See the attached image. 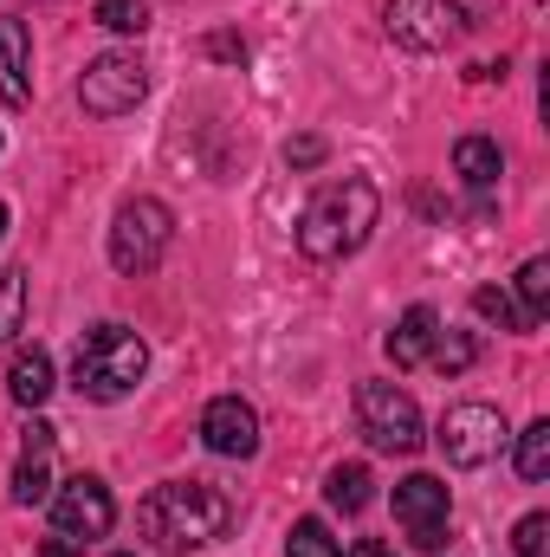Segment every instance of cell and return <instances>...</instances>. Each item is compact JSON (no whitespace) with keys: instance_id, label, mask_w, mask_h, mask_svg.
<instances>
[{"instance_id":"obj_19","label":"cell","mask_w":550,"mask_h":557,"mask_svg":"<svg viewBox=\"0 0 550 557\" xmlns=\"http://www.w3.org/2000/svg\"><path fill=\"white\" fill-rule=\"evenodd\" d=\"M473 311H479V318H492L499 331H532V318L518 311V298H512V292H499V285H479V292H473Z\"/></svg>"},{"instance_id":"obj_2","label":"cell","mask_w":550,"mask_h":557,"mask_svg":"<svg viewBox=\"0 0 550 557\" xmlns=\"http://www.w3.org/2000/svg\"><path fill=\"white\" fill-rule=\"evenodd\" d=\"M142 525L162 552H182V545H221L234 532V499L208 480H168L142 499Z\"/></svg>"},{"instance_id":"obj_8","label":"cell","mask_w":550,"mask_h":557,"mask_svg":"<svg viewBox=\"0 0 550 557\" xmlns=\"http://www.w3.org/2000/svg\"><path fill=\"white\" fill-rule=\"evenodd\" d=\"M142 91H149V65H142L137 52H98V59L85 65V78H78V104H85L91 117H124V111H137Z\"/></svg>"},{"instance_id":"obj_31","label":"cell","mask_w":550,"mask_h":557,"mask_svg":"<svg viewBox=\"0 0 550 557\" xmlns=\"http://www.w3.org/2000/svg\"><path fill=\"white\" fill-rule=\"evenodd\" d=\"M111 557H137V552H111Z\"/></svg>"},{"instance_id":"obj_29","label":"cell","mask_w":550,"mask_h":557,"mask_svg":"<svg viewBox=\"0 0 550 557\" xmlns=\"http://www.w3.org/2000/svg\"><path fill=\"white\" fill-rule=\"evenodd\" d=\"M350 557H396V552H389L383 539H357V545H350Z\"/></svg>"},{"instance_id":"obj_7","label":"cell","mask_w":550,"mask_h":557,"mask_svg":"<svg viewBox=\"0 0 550 557\" xmlns=\"http://www.w3.org/2000/svg\"><path fill=\"white\" fill-rule=\"evenodd\" d=\"M357 428L376 454H414L427 434H421V409H414L409 389L396 383H363L357 389Z\"/></svg>"},{"instance_id":"obj_16","label":"cell","mask_w":550,"mask_h":557,"mask_svg":"<svg viewBox=\"0 0 550 557\" xmlns=\"http://www.w3.org/2000/svg\"><path fill=\"white\" fill-rule=\"evenodd\" d=\"M453 175H460L466 188H492V182L505 175V149L492 137H460L453 143Z\"/></svg>"},{"instance_id":"obj_15","label":"cell","mask_w":550,"mask_h":557,"mask_svg":"<svg viewBox=\"0 0 550 557\" xmlns=\"http://www.w3.org/2000/svg\"><path fill=\"white\" fill-rule=\"evenodd\" d=\"M52 389H59V383H52V357H46L39 344L13 350V363H7V396H13L20 409H39Z\"/></svg>"},{"instance_id":"obj_12","label":"cell","mask_w":550,"mask_h":557,"mask_svg":"<svg viewBox=\"0 0 550 557\" xmlns=\"http://www.w3.org/2000/svg\"><path fill=\"white\" fill-rule=\"evenodd\" d=\"M46 499H52V428L33 421L13 467V506H46Z\"/></svg>"},{"instance_id":"obj_5","label":"cell","mask_w":550,"mask_h":557,"mask_svg":"<svg viewBox=\"0 0 550 557\" xmlns=\"http://www.w3.org/2000/svg\"><path fill=\"white\" fill-rule=\"evenodd\" d=\"M168 240H175V214H168L155 195H137V201H124L117 221H111V267L124 278L155 273L162 253H168Z\"/></svg>"},{"instance_id":"obj_23","label":"cell","mask_w":550,"mask_h":557,"mask_svg":"<svg viewBox=\"0 0 550 557\" xmlns=\"http://www.w3.org/2000/svg\"><path fill=\"white\" fill-rule=\"evenodd\" d=\"M20 318H26V278L7 273V278H0V350L20 337Z\"/></svg>"},{"instance_id":"obj_25","label":"cell","mask_w":550,"mask_h":557,"mask_svg":"<svg viewBox=\"0 0 550 557\" xmlns=\"http://www.w3.org/2000/svg\"><path fill=\"white\" fill-rule=\"evenodd\" d=\"M512 545H518V557H550V519L545 512H525L518 532H512Z\"/></svg>"},{"instance_id":"obj_18","label":"cell","mask_w":550,"mask_h":557,"mask_svg":"<svg viewBox=\"0 0 550 557\" xmlns=\"http://www.w3.org/2000/svg\"><path fill=\"white\" fill-rule=\"evenodd\" d=\"M512 285H518V311H525V318H532V331H538V324H545V311H550V260H525Z\"/></svg>"},{"instance_id":"obj_10","label":"cell","mask_w":550,"mask_h":557,"mask_svg":"<svg viewBox=\"0 0 550 557\" xmlns=\"http://www.w3.org/2000/svg\"><path fill=\"white\" fill-rule=\"evenodd\" d=\"M447 480H434V473H409L402 486H396V519H402V532H409V545L421 552H440L447 545Z\"/></svg>"},{"instance_id":"obj_9","label":"cell","mask_w":550,"mask_h":557,"mask_svg":"<svg viewBox=\"0 0 550 557\" xmlns=\"http://www.w3.org/2000/svg\"><path fill=\"white\" fill-rule=\"evenodd\" d=\"M46 506H52V525L65 539H78V545H91V539H104L117 525V499H111V486L98 473H72L65 486H52Z\"/></svg>"},{"instance_id":"obj_30","label":"cell","mask_w":550,"mask_h":557,"mask_svg":"<svg viewBox=\"0 0 550 557\" xmlns=\"http://www.w3.org/2000/svg\"><path fill=\"white\" fill-rule=\"evenodd\" d=\"M0 234H7V201H0Z\"/></svg>"},{"instance_id":"obj_17","label":"cell","mask_w":550,"mask_h":557,"mask_svg":"<svg viewBox=\"0 0 550 557\" xmlns=\"http://www.w3.org/2000/svg\"><path fill=\"white\" fill-rule=\"evenodd\" d=\"M324 499H330L337 512H363V506L376 499V480H370V467H363V460H350V467H330V473H324Z\"/></svg>"},{"instance_id":"obj_27","label":"cell","mask_w":550,"mask_h":557,"mask_svg":"<svg viewBox=\"0 0 550 557\" xmlns=\"http://www.w3.org/2000/svg\"><path fill=\"white\" fill-rule=\"evenodd\" d=\"M208 52H214V59H247V39H234V33H214V39H208Z\"/></svg>"},{"instance_id":"obj_26","label":"cell","mask_w":550,"mask_h":557,"mask_svg":"<svg viewBox=\"0 0 550 557\" xmlns=\"http://www.w3.org/2000/svg\"><path fill=\"white\" fill-rule=\"evenodd\" d=\"M285 162H291V169H317V162H324V137H291L285 143Z\"/></svg>"},{"instance_id":"obj_21","label":"cell","mask_w":550,"mask_h":557,"mask_svg":"<svg viewBox=\"0 0 550 557\" xmlns=\"http://www.w3.org/2000/svg\"><path fill=\"white\" fill-rule=\"evenodd\" d=\"M285 557H343V545L330 539V525H324V519H298V525H291V539H285Z\"/></svg>"},{"instance_id":"obj_3","label":"cell","mask_w":550,"mask_h":557,"mask_svg":"<svg viewBox=\"0 0 550 557\" xmlns=\"http://www.w3.org/2000/svg\"><path fill=\"white\" fill-rule=\"evenodd\" d=\"M149 370V344H142L130 324H98L85 331L78 357H72V389L85 403H124Z\"/></svg>"},{"instance_id":"obj_20","label":"cell","mask_w":550,"mask_h":557,"mask_svg":"<svg viewBox=\"0 0 550 557\" xmlns=\"http://www.w3.org/2000/svg\"><path fill=\"white\" fill-rule=\"evenodd\" d=\"M518 473L538 486V480H550V421H532L525 434H518Z\"/></svg>"},{"instance_id":"obj_11","label":"cell","mask_w":550,"mask_h":557,"mask_svg":"<svg viewBox=\"0 0 550 557\" xmlns=\"http://www.w3.org/2000/svg\"><path fill=\"white\" fill-rule=\"evenodd\" d=\"M201 441H208L221 460H253V454H260V416H253V403L214 396L208 416H201Z\"/></svg>"},{"instance_id":"obj_28","label":"cell","mask_w":550,"mask_h":557,"mask_svg":"<svg viewBox=\"0 0 550 557\" xmlns=\"http://www.w3.org/2000/svg\"><path fill=\"white\" fill-rule=\"evenodd\" d=\"M78 552H85V545H78V539H65V532H59L52 545H39V557H78Z\"/></svg>"},{"instance_id":"obj_24","label":"cell","mask_w":550,"mask_h":557,"mask_svg":"<svg viewBox=\"0 0 550 557\" xmlns=\"http://www.w3.org/2000/svg\"><path fill=\"white\" fill-rule=\"evenodd\" d=\"M98 26L104 33H142L149 26V0H98Z\"/></svg>"},{"instance_id":"obj_14","label":"cell","mask_w":550,"mask_h":557,"mask_svg":"<svg viewBox=\"0 0 550 557\" xmlns=\"http://www.w3.org/2000/svg\"><path fill=\"white\" fill-rule=\"evenodd\" d=\"M434 337H440V318H434V305H409V311H402V324L389 331V357H396V370L427 363V357H434Z\"/></svg>"},{"instance_id":"obj_1","label":"cell","mask_w":550,"mask_h":557,"mask_svg":"<svg viewBox=\"0 0 550 557\" xmlns=\"http://www.w3.org/2000/svg\"><path fill=\"white\" fill-rule=\"evenodd\" d=\"M376 221H383V195H376V182H363V175L324 182V188L311 195L304 221H298V253L317 260V267H337V260H350V253L370 247Z\"/></svg>"},{"instance_id":"obj_4","label":"cell","mask_w":550,"mask_h":557,"mask_svg":"<svg viewBox=\"0 0 550 557\" xmlns=\"http://www.w3.org/2000/svg\"><path fill=\"white\" fill-rule=\"evenodd\" d=\"M505 0H389V39L409 52H447L460 39H473Z\"/></svg>"},{"instance_id":"obj_22","label":"cell","mask_w":550,"mask_h":557,"mask_svg":"<svg viewBox=\"0 0 550 557\" xmlns=\"http://www.w3.org/2000/svg\"><path fill=\"white\" fill-rule=\"evenodd\" d=\"M473 357H479L473 331H440V337H434V357H427V363H434V370H447V376H460V370H466Z\"/></svg>"},{"instance_id":"obj_13","label":"cell","mask_w":550,"mask_h":557,"mask_svg":"<svg viewBox=\"0 0 550 557\" xmlns=\"http://www.w3.org/2000/svg\"><path fill=\"white\" fill-rule=\"evenodd\" d=\"M33 59H26V26L20 20H0V98L13 104V111H26L33 104Z\"/></svg>"},{"instance_id":"obj_6","label":"cell","mask_w":550,"mask_h":557,"mask_svg":"<svg viewBox=\"0 0 550 557\" xmlns=\"http://www.w3.org/2000/svg\"><path fill=\"white\" fill-rule=\"evenodd\" d=\"M505 441H512V428L492 403H453L434 428V447L447 454V467H486L505 454Z\"/></svg>"}]
</instances>
